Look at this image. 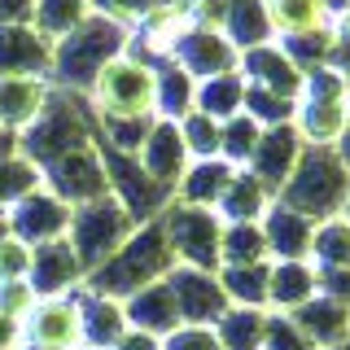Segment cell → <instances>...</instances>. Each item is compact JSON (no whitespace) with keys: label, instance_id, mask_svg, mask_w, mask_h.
Here are the masks:
<instances>
[{"label":"cell","instance_id":"cell-1","mask_svg":"<svg viewBox=\"0 0 350 350\" xmlns=\"http://www.w3.org/2000/svg\"><path fill=\"white\" fill-rule=\"evenodd\" d=\"M171 267H175V254H171L167 228H162V219H149V224H140L96 271H88L83 289L127 302L131 293H140L145 284L167 280Z\"/></svg>","mask_w":350,"mask_h":350},{"label":"cell","instance_id":"cell-2","mask_svg":"<svg viewBox=\"0 0 350 350\" xmlns=\"http://www.w3.org/2000/svg\"><path fill=\"white\" fill-rule=\"evenodd\" d=\"M88 109L96 123H127V118H158V66L140 53L123 49L114 62L96 70L88 83Z\"/></svg>","mask_w":350,"mask_h":350},{"label":"cell","instance_id":"cell-3","mask_svg":"<svg viewBox=\"0 0 350 350\" xmlns=\"http://www.w3.org/2000/svg\"><path fill=\"white\" fill-rule=\"evenodd\" d=\"M276 202L298 211L311 224H324V219L342 215L346 202H350V171H346L337 145H306L298 167L280 184Z\"/></svg>","mask_w":350,"mask_h":350},{"label":"cell","instance_id":"cell-4","mask_svg":"<svg viewBox=\"0 0 350 350\" xmlns=\"http://www.w3.org/2000/svg\"><path fill=\"white\" fill-rule=\"evenodd\" d=\"M131 44V27L118 18L92 9V18L79 22L66 40L53 44V70H49V83L53 88H70V92H88V83L96 79L105 62H114Z\"/></svg>","mask_w":350,"mask_h":350},{"label":"cell","instance_id":"cell-5","mask_svg":"<svg viewBox=\"0 0 350 350\" xmlns=\"http://www.w3.org/2000/svg\"><path fill=\"white\" fill-rule=\"evenodd\" d=\"M293 127L302 145H337L350 127V79L342 70H306L298 105H293Z\"/></svg>","mask_w":350,"mask_h":350},{"label":"cell","instance_id":"cell-6","mask_svg":"<svg viewBox=\"0 0 350 350\" xmlns=\"http://www.w3.org/2000/svg\"><path fill=\"white\" fill-rule=\"evenodd\" d=\"M136 228L140 224L127 215V206L118 202L114 193L92 197V202L75 206V211H70V228H66V241H70V250L83 262V280H88V271L101 267V262L114 254V250L123 245Z\"/></svg>","mask_w":350,"mask_h":350},{"label":"cell","instance_id":"cell-7","mask_svg":"<svg viewBox=\"0 0 350 350\" xmlns=\"http://www.w3.org/2000/svg\"><path fill=\"white\" fill-rule=\"evenodd\" d=\"M167 228L171 254L180 267H202V271H219V232L224 219L202 206H184V202H167V211L158 215Z\"/></svg>","mask_w":350,"mask_h":350},{"label":"cell","instance_id":"cell-8","mask_svg":"<svg viewBox=\"0 0 350 350\" xmlns=\"http://www.w3.org/2000/svg\"><path fill=\"white\" fill-rule=\"evenodd\" d=\"M79 289L57 293V298H40L36 311H31L27 320H22V328H18V346L22 350H79L83 346Z\"/></svg>","mask_w":350,"mask_h":350},{"label":"cell","instance_id":"cell-9","mask_svg":"<svg viewBox=\"0 0 350 350\" xmlns=\"http://www.w3.org/2000/svg\"><path fill=\"white\" fill-rule=\"evenodd\" d=\"M40 184L49 193H57L70 211L83 206V202H92V197H105L109 184H105V167H101V149H96V140L83 145V149L62 153L57 162H49V167L40 171Z\"/></svg>","mask_w":350,"mask_h":350},{"label":"cell","instance_id":"cell-10","mask_svg":"<svg viewBox=\"0 0 350 350\" xmlns=\"http://www.w3.org/2000/svg\"><path fill=\"white\" fill-rule=\"evenodd\" d=\"M66 228H70V206L57 193H49L44 184L9 206V232L18 241H27V245L57 241V237H66Z\"/></svg>","mask_w":350,"mask_h":350},{"label":"cell","instance_id":"cell-11","mask_svg":"<svg viewBox=\"0 0 350 350\" xmlns=\"http://www.w3.org/2000/svg\"><path fill=\"white\" fill-rule=\"evenodd\" d=\"M171 293H175V306H180V324H211L228 311V293L219 284L215 271H202V267H171Z\"/></svg>","mask_w":350,"mask_h":350},{"label":"cell","instance_id":"cell-12","mask_svg":"<svg viewBox=\"0 0 350 350\" xmlns=\"http://www.w3.org/2000/svg\"><path fill=\"white\" fill-rule=\"evenodd\" d=\"M237 70H241V79H245L250 88L276 92V96H284V101L298 105V92H302L306 70L280 49L276 40H271V44H258V49H245V53H241V66H237Z\"/></svg>","mask_w":350,"mask_h":350},{"label":"cell","instance_id":"cell-13","mask_svg":"<svg viewBox=\"0 0 350 350\" xmlns=\"http://www.w3.org/2000/svg\"><path fill=\"white\" fill-rule=\"evenodd\" d=\"M136 162L153 184H162L167 193H175V184H180V175H184V167H189L193 158H189V149H184V140H180V127H175L171 118H153L149 136L140 140V149H136Z\"/></svg>","mask_w":350,"mask_h":350},{"label":"cell","instance_id":"cell-14","mask_svg":"<svg viewBox=\"0 0 350 350\" xmlns=\"http://www.w3.org/2000/svg\"><path fill=\"white\" fill-rule=\"evenodd\" d=\"M31 289L40 298H57V293H75L83 284V262L70 250V241H44V245H31V271H27Z\"/></svg>","mask_w":350,"mask_h":350},{"label":"cell","instance_id":"cell-15","mask_svg":"<svg viewBox=\"0 0 350 350\" xmlns=\"http://www.w3.org/2000/svg\"><path fill=\"white\" fill-rule=\"evenodd\" d=\"M53 70V44L31 22H0V79L5 75H40Z\"/></svg>","mask_w":350,"mask_h":350},{"label":"cell","instance_id":"cell-16","mask_svg":"<svg viewBox=\"0 0 350 350\" xmlns=\"http://www.w3.org/2000/svg\"><path fill=\"white\" fill-rule=\"evenodd\" d=\"M320 293V267L311 258H271L267 262V306L293 315Z\"/></svg>","mask_w":350,"mask_h":350},{"label":"cell","instance_id":"cell-17","mask_svg":"<svg viewBox=\"0 0 350 350\" xmlns=\"http://www.w3.org/2000/svg\"><path fill=\"white\" fill-rule=\"evenodd\" d=\"M271 40H306L333 27L337 0H262Z\"/></svg>","mask_w":350,"mask_h":350},{"label":"cell","instance_id":"cell-18","mask_svg":"<svg viewBox=\"0 0 350 350\" xmlns=\"http://www.w3.org/2000/svg\"><path fill=\"white\" fill-rule=\"evenodd\" d=\"M49 92H53V83L40 79V75H5L0 79V131L22 136L40 118Z\"/></svg>","mask_w":350,"mask_h":350},{"label":"cell","instance_id":"cell-19","mask_svg":"<svg viewBox=\"0 0 350 350\" xmlns=\"http://www.w3.org/2000/svg\"><path fill=\"white\" fill-rule=\"evenodd\" d=\"M171 62H180L184 70L193 75L197 83L211 79V75H228L241 66V53L232 49V40L224 36V31H211V27H197L189 40L180 44V53H175Z\"/></svg>","mask_w":350,"mask_h":350},{"label":"cell","instance_id":"cell-20","mask_svg":"<svg viewBox=\"0 0 350 350\" xmlns=\"http://www.w3.org/2000/svg\"><path fill=\"white\" fill-rule=\"evenodd\" d=\"M289 320L298 324V333L311 342V350H333L350 337V306L328 298V293H315V298L306 306H298Z\"/></svg>","mask_w":350,"mask_h":350},{"label":"cell","instance_id":"cell-21","mask_svg":"<svg viewBox=\"0 0 350 350\" xmlns=\"http://www.w3.org/2000/svg\"><path fill=\"white\" fill-rule=\"evenodd\" d=\"M237 167L224 158H193L189 167H184L180 184H175L171 202H184V206H202V211H215L219 197H224V189L232 184Z\"/></svg>","mask_w":350,"mask_h":350},{"label":"cell","instance_id":"cell-22","mask_svg":"<svg viewBox=\"0 0 350 350\" xmlns=\"http://www.w3.org/2000/svg\"><path fill=\"white\" fill-rule=\"evenodd\" d=\"M258 224H262V241H267V254L271 258H306V254H311L315 224H311V219H302L298 211L271 202V211L262 215Z\"/></svg>","mask_w":350,"mask_h":350},{"label":"cell","instance_id":"cell-23","mask_svg":"<svg viewBox=\"0 0 350 350\" xmlns=\"http://www.w3.org/2000/svg\"><path fill=\"white\" fill-rule=\"evenodd\" d=\"M123 311H127L131 328H145V333H153V337H167V333L180 328V306H175V293H171L167 280L145 284L140 293H131V298L123 302Z\"/></svg>","mask_w":350,"mask_h":350},{"label":"cell","instance_id":"cell-24","mask_svg":"<svg viewBox=\"0 0 350 350\" xmlns=\"http://www.w3.org/2000/svg\"><path fill=\"white\" fill-rule=\"evenodd\" d=\"M79 306H83V346H92V350H114V342L131 328L118 298L79 289Z\"/></svg>","mask_w":350,"mask_h":350},{"label":"cell","instance_id":"cell-25","mask_svg":"<svg viewBox=\"0 0 350 350\" xmlns=\"http://www.w3.org/2000/svg\"><path fill=\"white\" fill-rule=\"evenodd\" d=\"M271 202H276V193H271L258 175L237 167L232 184L224 189V197H219V206H215V215L224 219V224H245V219H262L271 211Z\"/></svg>","mask_w":350,"mask_h":350},{"label":"cell","instance_id":"cell-26","mask_svg":"<svg viewBox=\"0 0 350 350\" xmlns=\"http://www.w3.org/2000/svg\"><path fill=\"white\" fill-rule=\"evenodd\" d=\"M250 262H271L267 241H262V224L258 219L224 224V232H219V267H250Z\"/></svg>","mask_w":350,"mask_h":350},{"label":"cell","instance_id":"cell-27","mask_svg":"<svg viewBox=\"0 0 350 350\" xmlns=\"http://www.w3.org/2000/svg\"><path fill=\"white\" fill-rule=\"evenodd\" d=\"M88 18H92V0H36V5H31V27L49 44L66 40Z\"/></svg>","mask_w":350,"mask_h":350},{"label":"cell","instance_id":"cell-28","mask_svg":"<svg viewBox=\"0 0 350 350\" xmlns=\"http://www.w3.org/2000/svg\"><path fill=\"white\" fill-rule=\"evenodd\" d=\"M262 333H267V311L254 306H228L215 320V337L224 350H262Z\"/></svg>","mask_w":350,"mask_h":350},{"label":"cell","instance_id":"cell-29","mask_svg":"<svg viewBox=\"0 0 350 350\" xmlns=\"http://www.w3.org/2000/svg\"><path fill=\"white\" fill-rule=\"evenodd\" d=\"M197 105V79L180 62H158V118L180 123Z\"/></svg>","mask_w":350,"mask_h":350},{"label":"cell","instance_id":"cell-30","mask_svg":"<svg viewBox=\"0 0 350 350\" xmlns=\"http://www.w3.org/2000/svg\"><path fill=\"white\" fill-rule=\"evenodd\" d=\"M193 109L219 118V123H224V118H232V114H241V109H245V79H241V70L202 79V83H197V105Z\"/></svg>","mask_w":350,"mask_h":350},{"label":"cell","instance_id":"cell-31","mask_svg":"<svg viewBox=\"0 0 350 350\" xmlns=\"http://www.w3.org/2000/svg\"><path fill=\"white\" fill-rule=\"evenodd\" d=\"M320 271H350V219L337 215V219H324V224H315L311 232V254Z\"/></svg>","mask_w":350,"mask_h":350},{"label":"cell","instance_id":"cell-32","mask_svg":"<svg viewBox=\"0 0 350 350\" xmlns=\"http://www.w3.org/2000/svg\"><path fill=\"white\" fill-rule=\"evenodd\" d=\"M219 284L228 293V306H254L267 311V262H250V267H219Z\"/></svg>","mask_w":350,"mask_h":350},{"label":"cell","instance_id":"cell-33","mask_svg":"<svg viewBox=\"0 0 350 350\" xmlns=\"http://www.w3.org/2000/svg\"><path fill=\"white\" fill-rule=\"evenodd\" d=\"M258 136H262V123L250 118L245 109L232 114V118H224V127H219V158L232 162V167H245L258 149Z\"/></svg>","mask_w":350,"mask_h":350},{"label":"cell","instance_id":"cell-34","mask_svg":"<svg viewBox=\"0 0 350 350\" xmlns=\"http://www.w3.org/2000/svg\"><path fill=\"white\" fill-rule=\"evenodd\" d=\"M175 127H180V140L189 149V158H219V127H224L219 118L202 114V109H189Z\"/></svg>","mask_w":350,"mask_h":350},{"label":"cell","instance_id":"cell-35","mask_svg":"<svg viewBox=\"0 0 350 350\" xmlns=\"http://www.w3.org/2000/svg\"><path fill=\"white\" fill-rule=\"evenodd\" d=\"M31 189H40V171L31 167L22 153H5V158H0V211H9V206H14L18 197H27Z\"/></svg>","mask_w":350,"mask_h":350},{"label":"cell","instance_id":"cell-36","mask_svg":"<svg viewBox=\"0 0 350 350\" xmlns=\"http://www.w3.org/2000/svg\"><path fill=\"white\" fill-rule=\"evenodd\" d=\"M36 302H40V293L31 289V280H5L0 284V315H9L18 328H22V320H27L31 311H36Z\"/></svg>","mask_w":350,"mask_h":350},{"label":"cell","instance_id":"cell-37","mask_svg":"<svg viewBox=\"0 0 350 350\" xmlns=\"http://www.w3.org/2000/svg\"><path fill=\"white\" fill-rule=\"evenodd\" d=\"M262 350H311V342L298 333L289 315H267V333H262Z\"/></svg>","mask_w":350,"mask_h":350},{"label":"cell","instance_id":"cell-38","mask_svg":"<svg viewBox=\"0 0 350 350\" xmlns=\"http://www.w3.org/2000/svg\"><path fill=\"white\" fill-rule=\"evenodd\" d=\"M162 350H224L211 324H180L175 333L162 337Z\"/></svg>","mask_w":350,"mask_h":350},{"label":"cell","instance_id":"cell-39","mask_svg":"<svg viewBox=\"0 0 350 350\" xmlns=\"http://www.w3.org/2000/svg\"><path fill=\"white\" fill-rule=\"evenodd\" d=\"M31 271V245L18 237H5L0 241V284L5 280H27Z\"/></svg>","mask_w":350,"mask_h":350},{"label":"cell","instance_id":"cell-40","mask_svg":"<svg viewBox=\"0 0 350 350\" xmlns=\"http://www.w3.org/2000/svg\"><path fill=\"white\" fill-rule=\"evenodd\" d=\"M114 350H162V337L145 333V328H127V333L114 342Z\"/></svg>","mask_w":350,"mask_h":350},{"label":"cell","instance_id":"cell-41","mask_svg":"<svg viewBox=\"0 0 350 350\" xmlns=\"http://www.w3.org/2000/svg\"><path fill=\"white\" fill-rule=\"evenodd\" d=\"M36 0H0V22H31Z\"/></svg>","mask_w":350,"mask_h":350},{"label":"cell","instance_id":"cell-42","mask_svg":"<svg viewBox=\"0 0 350 350\" xmlns=\"http://www.w3.org/2000/svg\"><path fill=\"white\" fill-rule=\"evenodd\" d=\"M0 346H18V324L9 315H0Z\"/></svg>","mask_w":350,"mask_h":350},{"label":"cell","instance_id":"cell-43","mask_svg":"<svg viewBox=\"0 0 350 350\" xmlns=\"http://www.w3.org/2000/svg\"><path fill=\"white\" fill-rule=\"evenodd\" d=\"M337 153H342V162H346V171H350V127H346V136L337 140Z\"/></svg>","mask_w":350,"mask_h":350},{"label":"cell","instance_id":"cell-44","mask_svg":"<svg viewBox=\"0 0 350 350\" xmlns=\"http://www.w3.org/2000/svg\"><path fill=\"white\" fill-rule=\"evenodd\" d=\"M5 237H14V232H9V211H0V241Z\"/></svg>","mask_w":350,"mask_h":350},{"label":"cell","instance_id":"cell-45","mask_svg":"<svg viewBox=\"0 0 350 350\" xmlns=\"http://www.w3.org/2000/svg\"><path fill=\"white\" fill-rule=\"evenodd\" d=\"M0 350H22V346H0Z\"/></svg>","mask_w":350,"mask_h":350},{"label":"cell","instance_id":"cell-46","mask_svg":"<svg viewBox=\"0 0 350 350\" xmlns=\"http://www.w3.org/2000/svg\"><path fill=\"white\" fill-rule=\"evenodd\" d=\"M342 215H346V219H350V202H346V211H342Z\"/></svg>","mask_w":350,"mask_h":350},{"label":"cell","instance_id":"cell-47","mask_svg":"<svg viewBox=\"0 0 350 350\" xmlns=\"http://www.w3.org/2000/svg\"><path fill=\"white\" fill-rule=\"evenodd\" d=\"M79 350H92V346H79Z\"/></svg>","mask_w":350,"mask_h":350}]
</instances>
